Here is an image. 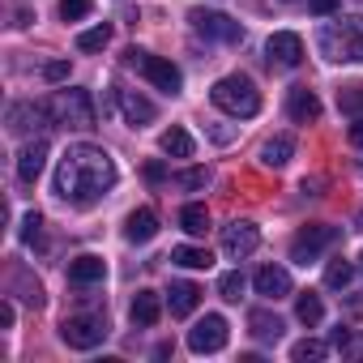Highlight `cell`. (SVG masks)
<instances>
[{"mask_svg":"<svg viewBox=\"0 0 363 363\" xmlns=\"http://www.w3.org/2000/svg\"><path fill=\"white\" fill-rule=\"evenodd\" d=\"M116 189V162L103 145H90V141H77L65 150L60 167H56V197L86 210L94 201H103L107 193Z\"/></svg>","mask_w":363,"mask_h":363,"instance_id":"obj_1","label":"cell"},{"mask_svg":"<svg viewBox=\"0 0 363 363\" xmlns=\"http://www.w3.org/2000/svg\"><path fill=\"white\" fill-rule=\"evenodd\" d=\"M316 48L333 65H363V18H333L316 30Z\"/></svg>","mask_w":363,"mask_h":363,"instance_id":"obj_2","label":"cell"},{"mask_svg":"<svg viewBox=\"0 0 363 363\" xmlns=\"http://www.w3.org/2000/svg\"><path fill=\"white\" fill-rule=\"evenodd\" d=\"M210 99H214V107H218V111L240 116V120H252V116L261 111V94H257L252 77H244V73L218 77V82H214V90H210Z\"/></svg>","mask_w":363,"mask_h":363,"instance_id":"obj_3","label":"cell"},{"mask_svg":"<svg viewBox=\"0 0 363 363\" xmlns=\"http://www.w3.org/2000/svg\"><path fill=\"white\" fill-rule=\"evenodd\" d=\"M48 116L52 124H65V128H94L99 124V111H94V99L86 90H60L48 99Z\"/></svg>","mask_w":363,"mask_h":363,"instance_id":"obj_4","label":"cell"},{"mask_svg":"<svg viewBox=\"0 0 363 363\" xmlns=\"http://www.w3.org/2000/svg\"><path fill=\"white\" fill-rule=\"evenodd\" d=\"M124 65L137 69L141 77H150L162 94H179V86H184V77H179V69H175L171 60L150 56V52H141V48H128V52H124Z\"/></svg>","mask_w":363,"mask_h":363,"instance_id":"obj_5","label":"cell"},{"mask_svg":"<svg viewBox=\"0 0 363 363\" xmlns=\"http://www.w3.org/2000/svg\"><path fill=\"white\" fill-rule=\"evenodd\" d=\"M60 337H65V346H73V350H94V346L107 337V320H103L99 312L65 316V325H60Z\"/></svg>","mask_w":363,"mask_h":363,"instance_id":"obj_6","label":"cell"},{"mask_svg":"<svg viewBox=\"0 0 363 363\" xmlns=\"http://www.w3.org/2000/svg\"><path fill=\"white\" fill-rule=\"evenodd\" d=\"M337 235H342V231H337V227H325V223L303 227V231L291 240V261H295V265H312L329 244H337Z\"/></svg>","mask_w":363,"mask_h":363,"instance_id":"obj_7","label":"cell"},{"mask_svg":"<svg viewBox=\"0 0 363 363\" xmlns=\"http://www.w3.org/2000/svg\"><path fill=\"white\" fill-rule=\"evenodd\" d=\"M189 22H193L197 35L218 39V43H235V39H244V26H240L235 18H227V13H214V9H193Z\"/></svg>","mask_w":363,"mask_h":363,"instance_id":"obj_8","label":"cell"},{"mask_svg":"<svg viewBox=\"0 0 363 363\" xmlns=\"http://www.w3.org/2000/svg\"><path fill=\"white\" fill-rule=\"evenodd\" d=\"M223 346H227V320H223L218 312L201 316V320L189 329V350H193V354H214V350H223Z\"/></svg>","mask_w":363,"mask_h":363,"instance_id":"obj_9","label":"cell"},{"mask_svg":"<svg viewBox=\"0 0 363 363\" xmlns=\"http://www.w3.org/2000/svg\"><path fill=\"white\" fill-rule=\"evenodd\" d=\"M257 244H261V231H257L248 218H235V223H227V227H223V252H227L231 261L252 257V252H257Z\"/></svg>","mask_w":363,"mask_h":363,"instance_id":"obj_10","label":"cell"},{"mask_svg":"<svg viewBox=\"0 0 363 363\" xmlns=\"http://www.w3.org/2000/svg\"><path fill=\"white\" fill-rule=\"evenodd\" d=\"M265 56H269V65H278V69H295V65L303 60V39L291 35V30H278V35H269Z\"/></svg>","mask_w":363,"mask_h":363,"instance_id":"obj_11","label":"cell"},{"mask_svg":"<svg viewBox=\"0 0 363 363\" xmlns=\"http://www.w3.org/2000/svg\"><path fill=\"white\" fill-rule=\"evenodd\" d=\"M116 107H120L124 124H133V128H145V124H154V116H158V107H154L145 94H137V90H116Z\"/></svg>","mask_w":363,"mask_h":363,"instance_id":"obj_12","label":"cell"},{"mask_svg":"<svg viewBox=\"0 0 363 363\" xmlns=\"http://www.w3.org/2000/svg\"><path fill=\"white\" fill-rule=\"evenodd\" d=\"M43 167H48V141L35 137V141H26L22 154H18V179H22V184H35V179L43 175Z\"/></svg>","mask_w":363,"mask_h":363,"instance_id":"obj_13","label":"cell"},{"mask_svg":"<svg viewBox=\"0 0 363 363\" xmlns=\"http://www.w3.org/2000/svg\"><path fill=\"white\" fill-rule=\"evenodd\" d=\"M103 278H107V261H103L99 252H82V257L69 261V282H73V286H94V282H103Z\"/></svg>","mask_w":363,"mask_h":363,"instance_id":"obj_14","label":"cell"},{"mask_svg":"<svg viewBox=\"0 0 363 363\" xmlns=\"http://www.w3.org/2000/svg\"><path fill=\"white\" fill-rule=\"evenodd\" d=\"M252 286H257V295H265V299H286V295H291V274H286L282 265H261L257 278H252Z\"/></svg>","mask_w":363,"mask_h":363,"instance_id":"obj_15","label":"cell"},{"mask_svg":"<svg viewBox=\"0 0 363 363\" xmlns=\"http://www.w3.org/2000/svg\"><path fill=\"white\" fill-rule=\"evenodd\" d=\"M291 158H295V137L291 133H278L261 145V167H269V171H282Z\"/></svg>","mask_w":363,"mask_h":363,"instance_id":"obj_16","label":"cell"},{"mask_svg":"<svg viewBox=\"0 0 363 363\" xmlns=\"http://www.w3.org/2000/svg\"><path fill=\"white\" fill-rule=\"evenodd\" d=\"M286 111H291V120H295V124H312V120L320 116V99H316L308 86H295V90H291V99H286Z\"/></svg>","mask_w":363,"mask_h":363,"instance_id":"obj_17","label":"cell"},{"mask_svg":"<svg viewBox=\"0 0 363 363\" xmlns=\"http://www.w3.org/2000/svg\"><path fill=\"white\" fill-rule=\"evenodd\" d=\"M197 303H201V286H197V282H171V291H167L171 316H189Z\"/></svg>","mask_w":363,"mask_h":363,"instance_id":"obj_18","label":"cell"},{"mask_svg":"<svg viewBox=\"0 0 363 363\" xmlns=\"http://www.w3.org/2000/svg\"><path fill=\"white\" fill-rule=\"evenodd\" d=\"M124 235H128V244H150L158 235V214L154 210H133L128 223H124Z\"/></svg>","mask_w":363,"mask_h":363,"instance_id":"obj_19","label":"cell"},{"mask_svg":"<svg viewBox=\"0 0 363 363\" xmlns=\"http://www.w3.org/2000/svg\"><path fill=\"white\" fill-rule=\"evenodd\" d=\"M282 316H274V312H265V308H252L248 312V333L257 337V342H278L282 337Z\"/></svg>","mask_w":363,"mask_h":363,"instance_id":"obj_20","label":"cell"},{"mask_svg":"<svg viewBox=\"0 0 363 363\" xmlns=\"http://www.w3.org/2000/svg\"><path fill=\"white\" fill-rule=\"evenodd\" d=\"M133 325H141V329H150V325H158V316H162V299L154 295V291H137L133 295Z\"/></svg>","mask_w":363,"mask_h":363,"instance_id":"obj_21","label":"cell"},{"mask_svg":"<svg viewBox=\"0 0 363 363\" xmlns=\"http://www.w3.org/2000/svg\"><path fill=\"white\" fill-rule=\"evenodd\" d=\"M158 145H162V154H171V158H193V150H197L193 133H189V128H179V124H171V128L158 137Z\"/></svg>","mask_w":363,"mask_h":363,"instance_id":"obj_22","label":"cell"},{"mask_svg":"<svg viewBox=\"0 0 363 363\" xmlns=\"http://www.w3.org/2000/svg\"><path fill=\"white\" fill-rule=\"evenodd\" d=\"M171 261H175V265H184V269H210V265H214V257H210L206 248H193V244L171 248Z\"/></svg>","mask_w":363,"mask_h":363,"instance_id":"obj_23","label":"cell"},{"mask_svg":"<svg viewBox=\"0 0 363 363\" xmlns=\"http://www.w3.org/2000/svg\"><path fill=\"white\" fill-rule=\"evenodd\" d=\"M179 227H184L189 235H206L210 231V210L206 206H184L179 210Z\"/></svg>","mask_w":363,"mask_h":363,"instance_id":"obj_24","label":"cell"},{"mask_svg":"<svg viewBox=\"0 0 363 363\" xmlns=\"http://www.w3.org/2000/svg\"><path fill=\"white\" fill-rule=\"evenodd\" d=\"M295 312H299V320H303L308 329L325 320V303H320V295H312V291H303V295H299V303H295Z\"/></svg>","mask_w":363,"mask_h":363,"instance_id":"obj_25","label":"cell"},{"mask_svg":"<svg viewBox=\"0 0 363 363\" xmlns=\"http://www.w3.org/2000/svg\"><path fill=\"white\" fill-rule=\"evenodd\" d=\"M107 43H111V26H107V22L94 26V30H82V35H77V48H82V52H103Z\"/></svg>","mask_w":363,"mask_h":363,"instance_id":"obj_26","label":"cell"},{"mask_svg":"<svg viewBox=\"0 0 363 363\" xmlns=\"http://www.w3.org/2000/svg\"><path fill=\"white\" fill-rule=\"evenodd\" d=\"M350 278H354V265L350 261H329L325 265V286L342 291V286H350Z\"/></svg>","mask_w":363,"mask_h":363,"instance_id":"obj_27","label":"cell"},{"mask_svg":"<svg viewBox=\"0 0 363 363\" xmlns=\"http://www.w3.org/2000/svg\"><path fill=\"white\" fill-rule=\"evenodd\" d=\"M325 354H329V346H325V342H316V337H303V342H295V346H291V359H295V363L325 359Z\"/></svg>","mask_w":363,"mask_h":363,"instance_id":"obj_28","label":"cell"},{"mask_svg":"<svg viewBox=\"0 0 363 363\" xmlns=\"http://www.w3.org/2000/svg\"><path fill=\"white\" fill-rule=\"evenodd\" d=\"M337 107L346 116H363V86H342L337 90Z\"/></svg>","mask_w":363,"mask_h":363,"instance_id":"obj_29","label":"cell"},{"mask_svg":"<svg viewBox=\"0 0 363 363\" xmlns=\"http://www.w3.org/2000/svg\"><path fill=\"white\" fill-rule=\"evenodd\" d=\"M244 286H248V282H244V274H240V269H231V274H223V278H218V295H223V299H231V303L244 295Z\"/></svg>","mask_w":363,"mask_h":363,"instance_id":"obj_30","label":"cell"},{"mask_svg":"<svg viewBox=\"0 0 363 363\" xmlns=\"http://www.w3.org/2000/svg\"><path fill=\"white\" fill-rule=\"evenodd\" d=\"M90 9H94V0H60V18L65 22H82Z\"/></svg>","mask_w":363,"mask_h":363,"instance_id":"obj_31","label":"cell"},{"mask_svg":"<svg viewBox=\"0 0 363 363\" xmlns=\"http://www.w3.org/2000/svg\"><path fill=\"white\" fill-rule=\"evenodd\" d=\"M13 278L22 282V299H26L30 308H43V286H39V282H26V269H18Z\"/></svg>","mask_w":363,"mask_h":363,"instance_id":"obj_32","label":"cell"},{"mask_svg":"<svg viewBox=\"0 0 363 363\" xmlns=\"http://www.w3.org/2000/svg\"><path fill=\"white\" fill-rule=\"evenodd\" d=\"M206 179H210V175H206L201 167H193V171H179V175H175V184H179V189H201Z\"/></svg>","mask_w":363,"mask_h":363,"instance_id":"obj_33","label":"cell"},{"mask_svg":"<svg viewBox=\"0 0 363 363\" xmlns=\"http://www.w3.org/2000/svg\"><path fill=\"white\" fill-rule=\"evenodd\" d=\"M39 227H43V214H26V218H22V240L35 244V240H39Z\"/></svg>","mask_w":363,"mask_h":363,"instance_id":"obj_34","label":"cell"},{"mask_svg":"<svg viewBox=\"0 0 363 363\" xmlns=\"http://www.w3.org/2000/svg\"><path fill=\"white\" fill-rule=\"evenodd\" d=\"M43 77H48V82H65V77H69V65H65V60H52V65L43 69Z\"/></svg>","mask_w":363,"mask_h":363,"instance_id":"obj_35","label":"cell"},{"mask_svg":"<svg viewBox=\"0 0 363 363\" xmlns=\"http://www.w3.org/2000/svg\"><path fill=\"white\" fill-rule=\"evenodd\" d=\"M13 320H18V308L5 299V303H0V329H13Z\"/></svg>","mask_w":363,"mask_h":363,"instance_id":"obj_36","label":"cell"},{"mask_svg":"<svg viewBox=\"0 0 363 363\" xmlns=\"http://www.w3.org/2000/svg\"><path fill=\"white\" fill-rule=\"evenodd\" d=\"M308 9H312V13H320V18H329V13L337 9V0H308Z\"/></svg>","mask_w":363,"mask_h":363,"instance_id":"obj_37","label":"cell"},{"mask_svg":"<svg viewBox=\"0 0 363 363\" xmlns=\"http://www.w3.org/2000/svg\"><path fill=\"white\" fill-rule=\"evenodd\" d=\"M350 145H363V116H354V124H350Z\"/></svg>","mask_w":363,"mask_h":363,"instance_id":"obj_38","label":"cell"},{"mask_svg":"<svg viewBox=\"0 0 363 363\" xmlns=\"http://www.w3.org/2000/svg\"><path fill=\"white\" fill-rule=\"evenodd\" d=\"M162 175H167L162 162H150V167H145V179H162Z\"/></svg>","mask_w":363,"mask_h":363,"instance_id":"obj_39","label":"cell"},{"mask_svg":"<svg viewBox=\"0 0 363 363\" xmlns=\"http://www.w3.org/2000/svg\"><path fill=\"white\" fill-rule=\"evenodd\" d=\"M333 346H337V350L350 346V333H346V329H333Z\"/></svg>","mask_w":363,"mask_h":363,"instance_id":"obj_40","label":"cell"},{"mask_svg":"<svg viewBox=\"0 0 363 363\" xmlns=\"http://www.w3.org/2000/svg\"><path fill=\"white\" fill-rule=\"evenodd\" d=\"M359 265H363V257H359Z\"/></svg>","mask_w":363,"mask_h":363,"instance_id":"obj_41","label":"cell"},{"mask_svg":"<svg viewBox=\"0 0 363 363\" xmlns=\"http://www.w3.org/2000/svg\"><path fill=\"white\" fill-rule=\"evenodd\" d=\"M359 5H363V0H359Z\"/></svg>","mask_w":363,"mask_h":363,"instance_id":"obj_42","label":"cell"}]
</instances>
